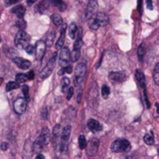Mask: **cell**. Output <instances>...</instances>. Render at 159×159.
Masks as SVG:
<instances>
[{"instance_id": "6da1fadb", "label": "cell", "mask_w": 159, "mask_h": 159, "mask_svg": "<svg viewBox=\"0 0 159 159\" xmlns=\"http://www.w3.org/2000/svg\"><path fill=\"white\" fill-rule=\"evenodd\" d=\"M29 42H30V36L24 30H20L16 34L14 43L17 48H19L21 50H23V49L25 50V48L29 45Z\"/></svg>"}, {"instance_id": "7a4b0ae2", "label": "cell", "mask_w": 159, "mask_h": 159, "mask_svg": "<svg viewBox=\"0 0 159 159\" xmlns=\"http://www.w3.org/2000/svg\"><path fill=\"white\" fill-rule=\"evenodd\" d=\"M130 149H131V144L125 139H116L111 144V151L114 152H126Z\"/></svg>"}, {"instance_id": "3957f363", "label": "cell", "mask_w": 159, "mask_h": 159, "mask_svg": "<svg viewBox=\"0 0 159 159\" xmlns=\"http://www.w3.org/2000/svg\"><path fill=\"white\" fill-rule=\"evenodd\" d=\"M70 133H71V126L66 125L64 127L61 133V139H60V151L62 152H66L67 151L68 147V140L70 138Z\"/></svg>"}, {"instance_id": "277c9868", "label": "cell", "mask_w": 159, "mask_h": 159, "mask_svg": "<svg viewBox=\"0 0 159 159\" xmlns=\"http://www.w3.org/2000/svg\"><path fill=\"white\" fill-rule=\"evenodd\" d=\"M56 57H57V54L54 53V54L52 56V58L49 60V62L47 63V65L45 66V67L40 71V73H39V78H40L41 80L47 79V78L52 74V70H53V68H54V66H55Z\"/></svg>"}, {"instance_id": "5b68a950", "label": "cell", "mask_w": 159, "mask_h": 159, "mask_svg": "<svg viewBox=\"0 0 159 159\" xmlns=\"http://www.w3.org/2000/svg\"><path fill=\"white\" fill-rule=\"evenodd\" d=\"M70 52L67 47H63L59 53V65L62 67H66L70 62Z\"/></svg>"}, {"instance_id": "8992f818", "label": "cell", "mask_w": 159, "mask_h": 159, "mask_svg": "<svg viewBox=\"0 0 159 159\" xmlns=\"http://www.w3.org/2000/svg\"><path fill=\"white\" fill-rule=\"evenodd\" d=\"M26 107H27V100H26L25 98H19L14 101L13 109H14V111L17 114H23L25 111Z\"/></svg>"}, {"instance_id": "52a82bcc", "label": "cell", "mask_w": 159, "mask_h": 159, "mask_svg": "<svg viewBox=\"0 0 159 159\" xmlns=\"http://www.w3.org/2000/svg\"><path fill=\"white\" fill-rule=\"evenodd\" d=\"M46 46H47V44L45 41H43V40L37 41L36 46H35V56H36L37 60H39V61L42 60L44 53L46 52Z\"/></svg>"}, {"instance_id": "ba28073f", "label": "cell", "mask_w": 159, "mask_h": 159, "mask_svg": "<svg viewBox=\"0 0 159 159\" xmlns=\"http://www.w3.org/2000/svg\"><path fill=\"white\" fill-rule=\"evenodd\" d=\"M98 9V4L96 0H90L88 5H87V8H86V11H85V19L86 20H89L91 19L95 13L97 12Z\"/></svg>"}, {"instance_id": "9c48e42d", "label": "cell", "mask_w": 159, "mask_h": 159, "mask_svg": "<svg viewBox=\"0 0 159 159\" xmlns=\"http://www.w3.org/2000/svg\"><path fill=\"white\" fill-rule=\"evenodd\" d=\"M109 79L111 83H124L126 80V75L122 71H114L109 74Z\"/></svg>"}, {"instance_id": "30bf717a", "label": "cell", "mask_w": 159, "mask_h": 159, "mask_svg": "<svg viewBox=\"0 0 159 159\" xmlns=\"http://www.w3.org/2000/svg\"><path fill=\"white\" fill-rule=\"evenodd\" d=\"M98 147H99V140L98 139H92L86 147L87 153L89 155H95L98 152Z\"/></svg>"}, {"instance_id": "8fae6325", "label": "cell", "mask_w": 159, "mask_h": 159, "mask_svg": "<svg viewBox=\"0 0 159 159\" xmlns=\"http://www.w3.org/2000/svg\"><path fill=\"white\" fill-rule=\"evenodd\" d=\"M12 62L21 69H28L30 66H31V63L30 61L26 60V59H24L22 57H15L12 59Z\"/></svg>"}, {"instance_id": "7c38bea8", "label": "cell", "mask_w": 159, "mask_h": 159, "mask_svg": "<svg viewBox=\"0 0 159 159\" xmlns=\"http://www.w3.org/2000/svg\"><path fill=\"white\" fill-rule=\"evenodd\" d=\"M67 25L66 24L62 25V28H61V32H60V37L55 44V49L56 50H61L64 47V43H65V39H66V30Z\"/></svg>"}, {"instance_id": "4fadbf2b", "label": "cell", "mask_w": 159, "mask_h": 159, "mask_svg": "<svg viewBox=\"0 0 159 159\" xmlns=\"http://www.w3.org/2000/svg\"><path fill=\"white\" fill-rule=\"evenodd\" d=\"M37 139H39L44 146L47 145V144L50 142V139H51V135H50L49 129H48L47 127L43 128V129L41 130V132H40V134H39V136L38 137Z\"/></svg>"}, {"instance_id": "5bb4252c", "label": "cell", "mask_w": 159, "mask_h": 159, "mask_svg": "<svg viewBox=\"0 0 159 159\" xmlns=\"http://www.w3.org/2000/svg\"><path fill=\"white\" fill-rule=\"evenodd\" d=\"M95 18H96L97 22L98 23V25L100 26L107 25L109 24V21H110L109 16L106 13H104V12H98V13H97L96 16H95Z\"/></svg>"}, {"instance_id": "9a60e30c", "label": "cell", "mask_w": 159, "mask_h": 159, "mask_svg": "<svg viewBox=\"0 0 159 159\" xmlns=\"http://www.w3.org/2000/svg\"><path fill=\"white\" fill-rule=\"evenodd\" d=\"M87 126H88L89 130H90V131H92L93 133L99 132V131L102 129L101 125H100L98 121H96V120H94V119H90V120L88 121V123H87Z\"/></svg>"}, {"instance_id": "2e32d148", "label": "cell", "mask_w": 159, "mask_h": 159, "mask_svg": "<svg viewBox=\"0 0 159 159\" xmlns=\"http://www.w3.org/2000/svg\"><path fill=\"white\" fill-rule=\"evenodd\" d=\"M86 72V65L84 63H80L75 69V78H84Z\"/></svg>"}, {"instance_id": "e0dca14e", "label": "cell", "mask_w": 159, "mask_h": 159, "mask_svg": "<svg viewBox=\"0 0 159 159\" xmlns=\"http://www.w3.org/2000/svg\"><path fill=\"white\" fill-rule=\"evenodd\" d=\"M60 139H61V127H60V125H56L53 127V131H52V140H53L54 147H56L58 140Z\"/></svg>"}, {"instance_id": "ac0fdd59", "label": "cell", "mask_w": 159, "mask_h": 159, "mask_svg": "<svg viewBox=\"0 0 159 159\" xmlns=\"http://www.w3.org/2000/svg\"><path fill=\"white\" fill-rule=\"evenodd\" d=\"M135 79H136V81L138 82L139 85L141 88H145V77H144V74L139 69L136 70V72H135Z\"/></svg>"}, {"instance_id": "d6986e66", "label": "cell", "mask_w": 159, "mask_h": 159, "mask_svg": "<svg viewBox=\"0 0 159 159\" xmlns=\"http://www.w3.org/2000/svg\"><path fill=\"white\" fill-rule=\"evenodd\" d=\"M11 12L13 14H15L18 18H23L25 14V9L23 5H18L15 8L12 9Z\"/></svg>"}, {"instance_id": "ffe728a7", "label": "cell", "mask_w": 159, "mask_h": 159, "mask_svg": "<svg viewBox=\"0 0 159 159\" xmlns=\"http://www.w3.org/2000/svg\"><path fill=\"white\" fill-rule=\"evenodd\" d=\"M50 4H51V1H50V0H42V1L39 4L38 8H37L38 11H39V12L44 13V12L49 9Z\"/></svg>"}, {"instance_id": "44dd1931", "label": "cell", "mask_w": 159, "mask_h": 159, "mask_svg": "<svg viewBox=\"0 0 159 159\" xmlns=\"http://www.w3.org/2000/svg\"><path fill=\"white\" fill-rule=\"evenodd\" d=\"M52 4L53 7L57 8L60 11H65L66 9V4L64 1H62V0H52Z\"/></svg>"}, {"instance_id": "7402d4cb", "label": "cell", "mask_w": 159, "mask_h": 159, "mask_svg": "<svg viewBox=\"0 0 159 159\" xmlns=\"http://www.w3.org/2000/svg\"><path fill=\"white\" fill-rule=\"evenodd\" d=\"M19 86H20V84H18L16 81H15V82L11 81V82H9V83L6 84V91H7V92L13 91V90L19 88Z\"/></svg>"}, {"instance_id": "603a6c76", "label": "cell", "mask_w": 159, "mask_h": 159, "mask_svg": "<svg viewBox=\"0 0 159 159\" xmlns=\"http://www.w3.org/2000/svg\"><path fill=\"white\" fill-rule=\"evenodd\" d=\"M88 24H89V27H90L92 30H94V31L98 30V29L100 27V25H98V23L97 22V20H96V18H95L94 16H93L91 19L88 20Z\"/></svg>"}, {"instance_id": "cb8c5ba5", "label": "cell", "mask_w": 159, "mask_h": 159, "mask_svg": "<svg viewBox=\"0 0 159 159\" xmlns=\"http://www.w3.org/2000/svg\"><path fill=\"white\" fill-rule=\"evenodd\" d=\"M77 33V25L75 23H71L68 26V35L70 39H74Z\"/></svg>"}, {"instance_id": "d4e9b609", "label": "cell", "mask_w": 159, "mask_h": 159, "mask_svg": "<svg viewBox=\"0 0 159 159\" xmlns=\"http://www.w3.org/2000/svg\"><path fill=\"white\" fill-rule=\"evenodd\" d=\"M69 79L66 78V77H64L62 79V83H61V87H62V92L63 93H66L67 90H68V86H69Z\"/></svg>"}, {"instance_id": "484cf974", "label": "cell", "mask_w": 159, "mask_h": 159, "mask_svg": "<svg viewBox=\"0 0 159 159\" xmlns=\"http://www.w3.org/2000/svg\"><path fill=\"white\" fill-rule=\"evenodd\" d=\"M152 76H153V81H154V83L157 85H159V63L156 64V66H155V67L153 69Z\"/></svg>"}, {"instance_id": "4316f807", "label": "cell", "mask_w": 159, "mask_h": 159, "mask_svg": "<svg viewBox=\"0 0 159 159\" xmlns=\"http://www.w3.org/2000/svg\"><path fill=\"white\" fill-rule=\"evenodd\" d=\"M52 23L56 26H59V25H63V20H62L61 16L58 15V14H52Z\"/></svg>"}, {"instance_id": "83f0119b", "label": "cell", "mask_w": 159, "mask_h": 159, "mask_svg": "<svg viewBox=\"0 0 159 159\" xmlns=\"http://www.w3.org/2000/svg\"><path fill=\"white\" fill-rule=\"evenodd\" d=\"M79 146H80V149H82V150L87 147V141L84 135H81L79 137Z\"/></svg>"}, {"instance_id": "f1b7e54d", "label": "cell", "mask_w": 159, "mask_h": 159, "mask_svg": "<svg viewBox=\"0 0 159 159\" xmlns=\"http://www.w3.org/2000/svg\"><path fill=\"white\" fill-rule=\"evenodd\" d=\"M143 139H144L145 143L148 144V145H152L154 143V138H153L152 134H146L144 136Z\"/></svg>"}, {"instance_id": "f546056e", "label": "cell", "mask_w": 159, "mask_h": 159, "mask_svg": "<svg viewBox=\"0 0 159 159\" xmlns=\"http://www.w3.org/2000/svg\"><path fill=\"white\" fill-rule=\"evenodd\" d=\"M80 55H81V51H80V50H73L72 53L70 54L71 62H76L79 59Z\"/></svg>"}, {"instance_id": "4dcf8cb0", "label": "cell", "mask_w": 159, "mask_h": 159, "mask_svg": "<svg viewBox=\"0 0 159 159\" xmlns=\"http://www.w3.org/2000/svg\"><path fill=\"white\" fill-rule=\"evenodd\" d=\"M101 94L104 98H108L111 94V89L108 85H103L101 88Z\"/></svg>"}, {"instance_id": "1f68e13d", "label": "cell", "mask_w": 159, "mask_h": 159, "mask_svg": "<svg viewBox=\"0 0 159 159\" xmlns=\"http://www.w3.org/2000/svg\"><path fill=\"white\" fill-rule=\"evenodd\" d=\"M28 80L27 78V75H25V74H17L16 76V82L18 84H24Z\"/></svg>"}, {"instance_id": "d6a6232c", "label": "cell", "mask_w": 159, "mask_h": 159, "mask_svg": "<svg viewBox=\"0 0 159 159\" xmlns=\"http://www.w3.org/2000/svg\"><path fill=\"white\" fill-rule=\"evenodd\" d=\"M54 37H55V35H54V33H50L48 36H47V39H46V44H47V46H52V44H53V40H54Z\"/></svg>"}, {"instance_id": "836d02e7", "label": "cell", "mask_w": 159, "mask_h": 159, "mask_svg": "<svg viewBox=\"0 0 159 159\" xmlns=\"http://www.w3.org/2000/svg\"><path fill=\"white\" fill-rule=\"evenodd\" d=\"M144 52H145V50H144V46L141 44L139 49H138V57H139V60L141 62L143 60V56H144Z\"/></svg>"}, {"instance_id": "e575fe53", "label": "cell", "mask_w": 159, "mask_h": 159, "mask_svg": "<svg viewBox=\"0 0 159 159\" xmlns=\"http://www.w3.org/2000/svg\"><path fill=\"white\" fill-rule=\"evenodd\" d=\"M84 45V42L81 39H78L75 43H74V46H73V50H81V48L83 47Z\"/></svg>"}, {"instance_id": "d590c367", "label": "cell", "mask_w": 159, "mask_h": 159, "mask_svg": "<svg viewBox=\"0 0 159 159\" xmlns=\"http://www.w3.org/2000/svg\"><path fill=\"white\" fill-rule=\"evenodd\" d=\"M22 90H23V94H24L25 98H28V97H29V87L27 85H24L22 87Z\"/></svg>"}, {"instance_id": "8d00e7d4", "label": "cell", "mask_w": 159, "mask_h": 159, "mask_svg": "<svg viewBox=\"0 0 159 159\" xmlns=\"http://www.w3.org/2000/svg\"><path fill=\"white\" fill-rule=\"evenodd\" d=\"M17 25H18V27H20L21 30H24L25 28V26H26L25 22L23 20V18H20V21L17 22Z\"/></svg>"}, {"instance_id": "74e56055", "label": "cell", "mask_w": 159, "mask_h": 159, "mask_svg": "<svg viewBox=\"0 0 159 159\" xmlns=\"http://www.w3.org/2000/svg\"><path fill=\"white\" fill-rule=\"evenodd\" d=\"M25 52L28 53V54H33V53H35V47L33 46V45H28L26 48H25Z\"/></svg>"}, {"instance_id": "f35d334b", "label": "cell", "mask_w": 159, "mask_h": 159, "mask_svg": "<svg viewBox=\"0 0 159 159\" xmlns=\"http://www.w3.org/2000/svg\"><path fill=\"white\" fill-rule=\"evenodd\" d=\"M73 94H74V89H73V87H69L68 90H67V94H66V99H67V100H70L71 98H72V96H73Z\"/></svg>"}, {"instance_id": "ab89813d", "label": "cell", "mask_w": 159, "mask_h": 159, "mask_svg": "<svg viewBox=\"0 0 159 159\" xmlns=\"http://www.w3.org/2000/svg\"><path fill=\"white\" fill-rule=\"evenodd\" d=\"M41 118L43 120H46L48 118V110H47V108L42 109V111H41Z\"/></svg>"}, {"instance_id": "60d3db41", "label": "cell", "mask_w": 159, "mask_h": 159, "mask_svg": "<svg viewBox=\"0 0 159 159\" xmlns=\"http://www.w3.org/2000/svg\"><path fill=\"white\" fill-rule=\"evenodd\" d=\"M27 78H28V80H33V79L35 78V73H34V71H33V70H30V71L28 72V74H27Z\"/></svg>"}, {"instance_id": "b9f144b4", "label": "cell", "mask_w": 159, "mask_h": 159, "mask_svg": "<svg viewBox=\"0 0 159 159\" xmlns=\"http://www.w3.org/2000/svg\"><path fill=\"white\" fill-rule=\"evenodd\" d=\"M72 66H70V65H68V66H66V67H64V69H65V71L66 72V73H68V74H70L71 72H72Z\"/></svg>"}, {"instance_id": "7bdbcfd3", "label": "cell", "mask_w": 159, "mask_h": 159, "mask_svg": "<svg viewBox=\"0 0 159 159\" xmlns=\"http://www.w3.org/2000/svg\"><path fill=\"white\" fill-rule=\"evenodd\" d=\"M8 148H9V144H8L7 142H3V143L1 144V150H2V151H7Z\"/></svg>"}, {"instance_id": "ee69618b", "label": "cell", "mask_w": 159, "mask_h": 159, "mask_svg": "<svg viewBox=\"0 0 159 159\" xmlns=\"http://www.w3.org/2000/svg\"><path fill=\"white\" fill-rule=\"evenodd\" d=\"M146 4H147V8L149 10H152V0H146Z\"/></svg>"}, {"instance_id": "f6af8a7d", "label": "cell", "mask_w": 159, "mask_h": 159, "mask_svg": "<svg viewBox=\"0 0 159 159\" xmlns=\"http://www.w3.org/2000/svg\"><path fill=\"white\" fill-rule=\"evenodd\" d=\"M5 1H6L7 5H11V4H13V3H16V2H18L19 0H5Z\"/></svg>"}, {"instance_id": "bcb514c9", "label": "cell", "mask_w": 159, "mask_h": 159, "mask_svg": "<svg viewBox=\"0 0 159 159\" xmlns=\"http://www.w3.org/2000/svg\"><path fill=\"white\" fill-rule=\"evenodd\" d=\"M38 1V0H27V4L29 5V6H31V5H33V4H35L36 2Z\"/></svg>"}, {"instance_id": "7dc6e473", "label": "cell", "mask_w": 159, "mask_h": 159, "mask_svg": "<svg viewBox=\"0 0 159 159\" xmlns=\"http://www.w3.org/2000/svg\"><path fill=\"white\" fill-rule=\"evenodd\" d=\"M36 159H45V157H44L42 154H40V153H38V155H37Z\"/></svg>"}, {"instance_id": "c3c4849f", "label": "cell", "mask_w": 159, "mask_h": 159, "mask_svg": "<svg viewBox=\"0 0 159 159\" xmlns=\"http://www.w3.org/2000/svg\"><path fill=\"white\" fill-rule=\"evenodd\" d=\"M81 98H82V94L80 93V94H79V96H78V102H79V103L81 102Z\"/></svg>"}, {"instance_id": "681fc988", "label": "cell", "mask_w": 159, "mask_h": 159, "mask_svg": "<svg viewBox=\"0 0 159 159\" xmlns=\"http://www.w3.org/2000/svg\"><path fill=\"white\" fill-rule=\"evenodd\" d=\"M2 82H3V79H2V78H0V84H2Z\"/></svg>"}, {"instance_id": "f907efd6", "label": "cell", "mask_w": 159, "mask_h": 159, "mask_svg": "<svg viewBox=\"0 0 159 159\" xmlns=\"http://www.w3.org/2000/svg\"><path fill=\"white\" fill-rule=\"evenodd\" d=\"M157 112L159 113V106H158V109H157Z\"/></svg>"}, {"instance_id": "816d5d0a", "label": "cell", "mask_w": 159, "mask_h": 159, "mask_svg": "<svg viewBox=\"0 0 159 159\" xmlns=\"http://www.w3.org/2000/svg\"><path fill=\"white\" fill-rule=\"evenodd\" d=\"M158 153H159V148H158Z\"/></svg>"}, {"instance_id": "f5cc1de1", "label": "cell", "mask_w": 159, "mask_h": 159, "mask_svg": "<svg viewBox=\"0 0 159 159\" xmlns=\"http://www.w3.org/2000/svg\"><path fill=\"white\" fill-rule=\"evenodd\" d=\"M56 159H60V158H56Z\"/></svg>"}]
</instances>
